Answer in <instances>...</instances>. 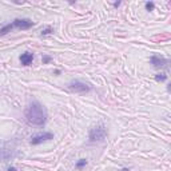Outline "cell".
Instances as JSON below:
<instances>
[{"mask_svg": "<svg viewBox=\"0 0 171 171\" xmlns=\"http://www.w3.org/2000/svg\"><path fill=\"white\" fill-rule=\"evenodd\" d=\"M26 119L30 125L44 126L47 122V110L39 100H31L24 111Z\"/></svg>", "mask_w": 171, "mask_h": 171, "instance_id": "6da1fadb", "label": "cell"}, {"mask_svg": "<svg viewBox=\"0 0 171 171\" xmlns=\"http://www.w3.org/2000/svg\"><path fill=\"white\" fill-rule=\"evenodd\" d=\"M16 156V150L12 147L11 142H0V160L8 162Z\"/></svg>", "mask_w": 171, "mask_h": 171, "instance_id": "7a4b0ae2", "label": "cell"}, {"mask_svg": "<svg viewBox=\"0 0 171 171\" xmlns=\"http://www.w3.org/2000/svg\"><path fill=\"white\" fill-rule=\"evenodd\" d=\"M88 136H90V140L91 142H102V140L106 139L107 136V130L103 125H98L95 127H92L88 132Z\"/></svg>", "mask_w": 171, "mask_h": 171, "instance_id": "3957f363", "label": "cell"}, {"mask_svg": "<svg viewBox=\"0 0 171 171\" xmlns=\"http://www.w3.org/2000/svg\"><path fill=\"white\" fill-rule=\"evenodd\" d=\"M68 90L72 91V92H78V94H84V92H88L91 87H90L87 83L82 82V80H78V79H75V80H71L68 83Z\"/></svg>", "mask_w": 171, "mask_h": 171, "instance_id": "277c9868", "label": "cell"}, {"mask_svg": "<svg viewBox=\"0 0 171 171\" xmlns=\"http://www.w3.org/2000/svg\"><path fill=\"white\" fill-rule=\"evenodd\" d=\"M51 139H54V134L52 132H42V134H36V135L32 136L30 143L36 146V144H40L43 142H46V140H51Z\"/></svg>", "mask_w": 171, "mask_h": 171, "instance_id": "5b68a950", "label": "cell"}, {"mask_svg": "<svg viewBox=\"0 0 171 171\" xmlns=\"http://www.w3.org/2000/svg\"><path fill=\"white\" fill-rule=\"evenodd\" d=\"M13 28H19V30H28L35 26V23L31 19H15L12 23Z\"/></svg>", "mask_w": 171, "mask_h": 171, "instance_id": "8992f818", "label": "cell"}, {"mask_svg": "<svg viewBox=\"0 0 171 171\" xmlns=\"http://www.w3.org/2000/svg\"><path fill=\"white\" fill-rule=\"evenodd\" d=\"M150 63L155 68H162V67H166L168 64V59H164V58H160L158 55H152L150 58Z\"/></svg>", "mask_w": 171, "mask_h": 171, "instance_id": "52a82bcc", "label": "cell"}, {"mask_svg": "<svg viewBox=\"0 0 171 171\" xmlns=\"http://www.w3.org/2000/svg\"><path fill=\"white\" fill-rule=\"evenodd\" d=\"M19 59L23 66H30L32 63V60H34V54H31V52H24V54L20 55Z\"/></svg>", "mask_w": 171, "mask_h": 171, "instance_id": "ba28073f", "label": "cell"}, {"mask_svg": "<svg viewBox=\"0 0 171 171\" xmlns=\"http://www.w3.org/2000/svg\"><path fill=\"white\" fill-rule=\"evenodd\" d=\"M12 30H13V26H12V23L9 24H5L1 30H0V36H4V35H7L8 32H11Z\"/></svg>", "mask_w": 171, "mask_h": 171, "instance_id": "9c48e42d", "label": "cell"}, {"mask_svg": "<svg viewBox=\"0 0 171 171\" xmlns=\"http://www.w3.org/2000/svg\"><path fill=\"white\" fill-rule=\"evenodd\" d=\"M155 80H156V82H166V80H167V75L163 74V72L156 74L155 75Z\"/></svg>", "mask_w": 171, "mask_h": 171, "instance_id": "30bf717a", "label": "cell"}, {"mask_svg": "<svg viewBox=\"0 0 171 171\" xmlns=\"http://www.w3.org/2000/svg\"><path fill=\"white\" fill-rule=\"evenodd\" d=\"M87 164V160L86 159H79L78 162H76V164H75V167L76 168H83Z\"/></svg>", "mask_w": 171, "mask_h": 171, "instance_id": "8fae6325", "label": "cell"}, {"mask_svg": "<svg viewBox=\"0 0 171 171\" xmlns=\"http://www.w3.org/2000/svg\"><path fill=\"white\" fill-rule=\"evenodd\" d=\"M144 5H146V9H147V11H152V9L155 8V4L152 3V1H147Z\"/></svg>", "mask_w": 171, "mask_h": 171, "instance_id": "7c38bea8", "label": "cell"}, {"mask_svg": "<svg viewBox=\"0 0 171 171\" xmlns=\"http://www.w3.org/2000/svg\"><path fill=\"white\" fill-rule=\"evenodd\" d=\"M51 60H52L51 56H48V55H43V64H47V63H50Z\"/></svg>", "mask_w": 171, "mask_h": 171, "instance_id": "4fadbf2b", "label": "cell"}, {"mask_svg": "<svg viewBox=\"0 0 171 171\" xmlns=\"http://www.w3.org/2000/svg\"><path fill=\"white\" fill-rule=\"evenodd\" d=\"M51 32H52V28H51V27H47V28H44V30L42 31V35H43V36H44V35H50Z\"/></svg>", "mask_w": 171, "mask_h": 171, "instance_id": "5bb4252c", "label": "cell"}, {"mask_svg": "<svg viewBox=\"0 0 171 171\" xmlns=\"http://www.w3.org/2000/svg\"><path fill=\"white\" fill-rule=\"evenodd\" d=\"M7 171H16V168H15V167H12V166H11V167H8V168H7Z\"/></svg>", "mask_w": 171, "mask_h": 171, "instance_id": "9a60e30c", "label": "cell"}, {"mask_svg": "<svg viewBox=\"0 0 171 171\" xmlns=\"http://www.w3.org/2000/svg\"><path fill=\"white\" fill-rule=\"evenodd\" d=\"M114 5H115V7H119V5H121V1H116V3H114Z\"/></svg>", "mask_w": 171, "mask_h": 171, "instance_id": "2e32d148", "label": "cell"}, {"mask_svg": "<svg viewBox=\"0 0 171 171\" xmlns=\"http://www.w3.org/2000/svg\"><path fill=\"white\" fill-rule=\"evenodd\" d=\"M122 171H130L128 168H122Z\"/></svg>", "mask_w": 171, "mask_h": 171, "instance_id": "e0dca14e", "label": "cell"}]
</instances>
